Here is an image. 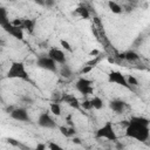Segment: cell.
Masks as SVG:
<instances>
[{
  "mask_svg": "<svg viewBox=\"0 0 150 150\" xmlns=\"http://www.w3.org/2000/svg\"><path fill=\"white\" fill-rule=\"evenodd\" d=\"M150 120L143 116H134L125 127V135L139 142H145L150 137Z\"/></svg>",
  "mask_w": 150,
  "mask_h": 150,
  "instance_id": "6da1fadb",
  "label": "cell"
},
{
  "mask_svg": "<svg viewBox=\"0 0 150 150\" xmlns=\"http://www.w3.org/2000/svg\"><path fill=\"white\" fill-rule=\"evenodd\" d=\"M0 26L4 28L5 32H7L13 38H15L18 40L23 39V29L15 26L12 21H9L8 16H7V12H6L5 8L0 9Z\"/></svg>",
  "mask_w": 150,
  "mask_h": 150,
  "instance_id": "7a4b0ae2",
  "label": "cell"
},
{
  "mask_svg": "<svg viewBox=\"0 0 150 150\" xmlns=\"http://www.w3.org/2000/svg\"><path fill=\"white\" fill-rule=\"evenodd\" d=\"M6 76L8 79H19V80H25V81L29 80V75L26 70V66L19 61H15L11 64Z\"/></svg>",
  "mask_w": 150,
  "mask_h": 150,
  "instance_id": "3957f363",
  "label": "cell"
},
{
  "mask_svg": "<svg viewBox=\"0 0 150 150\" xmlns=\"http://www.w3.org/2000/svg\"><path fill=\"white\" fill-rule=\"evenodd\" d=\"M95 137L96 138H105L108 141H117V135L114 130L112 123L111 122H105L101 128H98L95 132Z\"/></svg>",
  "mask_w": 150,
  "mask_h": 150,
  "instance_id": "277c9868",
  "label": "cell"
},
{
  "mask_svg": "<svg viewBox=\"0 0 150 150\" xmlns=\"http://www.w3.org/2000/svg\"><path fill=\"white\" fill-rule=\"evenodd\" d=\"M56 64H57V63H56L50 56H48V54H47V55H41V56H39L38 60H36V66H38L39 68L43 69V70H47V71H53V73H55V71L57 70Z\"/></svg>",
  "mask_w": 150,
  "mask_h": 150,
  "instance_id": "5b68a950",
  "label": "cell"
},
{
  "mask_svg": "<svg viewBox=\"0 0 150 150\" xmlns=\"http://www.w3.org/2000/svg\"><path fill=\"white\" fill-rule=\"evenodd\" d=\"M108 81L110 83H116V84L122 86L124 88L131 89L130 84L127 81V77L120 70H111V71H109V74H108Z\"/></svg>",
  "mask_w": 150,
  "mask_h": 150,
  "instance_id": "8992f818",
  "label": "cell"
},
{
  "mask_svg": "<svg viewBox=\"0 0 150 150\" xmlns=\"http://www.w3.org/2000/svg\"><path fill=\"white\" fill-rule=\"evenodd\" d=\"M75 88L77 91H80L83 95H89V94H93V91H94L93 81L88 80L86 77H80L75 83Z\"/></svg>",
  "mask_w": 150,
  "mask_h": 150,
  "instance_id": "52a82bcc",
  "label": "cell"
},
{
  "mask_svg": "<svg viewBox=\"0 0 150 150\" xmlns=\"http://www.w3.org/2000/svg\"><path fill=\"white\" fill-rule=\"evenodd\" d=\"M38 124L46 129H54L56 128V122L48 112H41L38 118Z\"/></svg>",
  "mask_w": 150,
  "mask_h": 150,
  "instance_id": "ba28073f",
  "label": "cell"
},
{
  "mask_svg": "<svg viewBox=\"0 0 150 150\" xmlns=\"http://www.w3.org/2000/svg\"><path fill=\"white\" fill-rule=\"evenodd\" d=\"M9 115L13 120L19 121V122H29L30 121V117L25 108H14L11 110Z\"/></svg>",
  "mask_w": 150,
  "mask_h": 150,
  "instance_id": "9c48e42d",
  "label": "cell"
},
{
  "mask_svg": "<svg viewBox=\"0 0 150 150\" xmlns=\"http://www.w3.org/2000/svg\"><path fill=\"white\" fill-rule=\"evenodd\" d=\"M48 56H50L57 64H64L66 63V55L63 53V50L56 48V47H53L48 50Z\"/></svg>",
  "mask_w": 150,
  "mask_h": 150,
  "instance_id": "30bf717a",
  "label": "cell"
},
{
  "mask_svg": "<svg viewBox=\"0 0 150 150\" xmlns=\"http://www.w3.org/2000/svg\"><path fill=\"white\" fill-rule=\"evenodd\" d=\"M61 101L66 102L69 107H71L74 109H80V107H81V103L79 102L77 97H75V95H73V94H64L62 96Z\"/></svg>",
  "mask_w": 150,
  "mask_h": 150,
  "instance_id": "8fae6325",
  "label": "cell"
},
{
  "mask_svg": "<svg viewBox=\"0 0 150 150\" xmlns=\"http://www.w3.org/2000/svg\"><path fill=\"white\" fill-rule=\"evenodd\" d=\"M127 107V103L122 100H112L109 102V108L116 114H122Z\"/></svg>",
  "mask_w": 150,
  "mask_h": 150,
  "instance_id": "7c38bea8",
  "label": "cell"
},
{
  "mask_svg": "<svg viewBox=\"0 0 150 150\" xmlns=\"http://www.w3.org/2000/svg\"><path fill=\"white\" fill-rule=\"evenodd\" d=\"M121 57L124 59V60H127V61H130V62H132V61H137V60L139 59L138 54H137L136 52H134V50H128V52H125L124 54L121 55Z\"/></svg>",
  "mask_w": 150,
  "mask_h": 150,
  "instance_id": "4fadbf2b",
  "label": "cell"
},
{
  "mask_svg": "<svg viewBox=\"0 0 150 150\" xmlns=\"http://www.w3.org/2000/svg\"><path fill=\"white\" fill-rule=\"evenodd\" d=\"M90 105H91V109H96V110H100L103 108V100L98 96H94L91 100H90Z\"/></svg>",
  "mask_w": 150,
  "mask_h": 150,
  "instance_id": "5bb4252c",
  "label": "cell"
},
{
  "mask_svg": "<svg viewBox=\"0 0 150 150\" xmlns=\"http://www.w3.org/2000/svg\"><path fill=\"white\" fill-rule=\"evenodd\" d=\"M108 6H109V9L114 13V14H121L122 13V7H121V5H118L116 1H114V0H109V2H108Z\"/></svg>",
  "mask_w": 150,
  "mask_h": 150,
  "instance_id": "9a60e30c",
  "label": "cell"
},
{
  "mask_svg": "<svg viewBox=\"0 0 150 150\" xmlns=\"http://www.w3.org/2000/svg\"><path fill=\"white\" fill-rule=\"evenodd\" d=\"M59 129H60L61 134L63 136H66V137H74L75 132H76V130L73 127H60Z\"/></svg>",
  "mask_w": 150,
  "mask_h": 150,
  "instance_id": "2e32d148",
  "label": "cell"
},
{
  "mask_svg": "<svg viewBox=\"0 0 150 150\" xmlns=\"http://www.w3.org/2000/svg\"><path fill=\"white\" fill-rule=\"evenodd\" d=\"M75 14L76 15H79L81 19H88L89 18V11L84 7V6H80V7H77L76 9H75Z\"/></svg>",
  "mask_w": 150,
  "mask_h": 150,
  "instance_id": "e0dca14e",
  "label": "cell"
},
{
  "mask_svg": "<svg viewBox=\"0 0 150 150\" xmlns=\"http://www.w3.org/2000/svg\"><path fill=\"white\" fill-rule=\"evenodd\" d=\"M50 111L56 115V116H60L61 115V105L59 102H52L50 103Z\"/></svg>",
  "mask_w": 150,
  "mask_h": 150,
  "instance_id": "ac0fdd59",
  "label": "cell"
},
{
  "mask_svg": "<svg viewBox=\"0 0 150 150\" xmlns=\"http://www.w3.org/2000/svg\"><path fill=\"white\" fill-rule=\"evenodd\" d=\"M71 69L64 63V64H62V68H61V75L63 76V77H66V79H68V77H70L71 76Z\"/></svg>",
  "mask_w": 150,
  "mask_h": 150,
  "instance_id": "d6986e66",
  "label": "cell"
},
{
  "mask_svg": "<svg viewBox=\"0 0 150 150\" xmlns=\"http://www.w3.org/2000/svg\"><path fill=\"white\" fill-rule=\"evenodd\" d=\"M127 81H128V83L130 84V87H131V86H138V81H137V79L134 77L132 75L128 76V77H127Z\"/></svg>",
  "mask_w": 150,
  "mask_h": 150,
  "instance_id": "ffe728a7",
  "label": "cell"
},
{
  "mask_svg": "<svg viewBox=\"0 0 150 150\" xmlns=\"http://www.w3.org/2000/svg\"><path fill=\"white\" fill-rule=\"evenodd\" d=\"M60 43H61V46L63 47V49H66V50H68V52H71V50H73V49H71V46H70V43H69L68 41H66V40H61Z\"/></svg>",
  "mask_w": 150,
  "mask_h": 150,
  "instance_id": "44dd1931",
  "label": "cell"
},
{
  "mask_svg": "<svg viewBox=\"0 0 150 150\" xmlns=\"http://www.w3.org/2000/svg\"><path fill=\"white\" fill-rule=\"evenodd\" d=\"M47 148H48V149H53V150H61V149H62L60 145H57V144H55V143H49V144L47 145Z\"/></svg>",
  "mask_w": 150,
  "mask_h": 150,
  "instance_id": "7402d4cb",
  "label": "cell"
},
{
  "mask_svg": "<svg viewBox=\"0 0 150 150\" xmlns=\"http://www.w3.org/2000/svg\"><path fill=\"white\" fill-rule=\"evenodd\" d=\"M82 107H83L84 109H91V105H90V100H86V101H83Z\"/></svg>",
  "mask_w": 150,
  "mask_h": 150,
  "instance_id": "603a6c76",
  "label": "cell"
},
{
  "mask_svg": "<svg viewBox=\"0 0 150 150\" xmlns=\"http://www.w3.org/2000/svg\"><path fill=\"white\" fill-rule=\"evenodd\" d=\"M93 67H94V66H86V67H83V69L81 70V74H86V73L90 71V70L93 69Z\"/></svg>",
  "mask_w": 150,
  "mask_h": 150,
  "instance_id": "cb8c5ba5",
  "label": "cell"
},
{
  "mask_svg": "<svg viewBox=\"0 0 150 150\" xmlns=\"http://www.w3.org/2000/svg\"><path fill=\"white\" fill-rule=\"evenodd\" d=\"M34 2L35 4H38L39 6H46V0H34Z\"/></svg>",
  "mask_w": 150,
  "mask_h": 150,
  "instance_id": "d4e9b609",
  "label": "cell"
},
{
  "mask_svg": "<svg viewBox=\"0 0 150 150\" xmlns=\"http://www.w3.org/2000/svg\"><path fill=\"white\" fill-rule=\"evenodd\" d=\"M47 148V145H45V144H39V145H36V149H46Z\"/></svg>",
  "mask_w": 150,
  "mask_h": 150,
  "instance_id": "484cf974",
  "label": "cell"
},
{
  "mask_svg": "<svg viewBox=\"0 0 150 150\" xmlns=\"http://www.w3.org/2000/svg\"><path fill=\"white\" fill-rule=\"evenodd\" d=\"M73 141H74V143H77V144H80L81 142H80V138H76V137H74L73 138Z\"/></svg>",
  "mask_w": 150,
  "mask_h": 150,
  "instance_id": "4316f807",
  "label": "cell"
},
{
  "mask_svg": "<svg viewBox=\"0 0 150 150\" xmlns=\"http://www.w3.org/2000/svg\"><path fill=\"white\" fill-rule=\"evenodd\" d=\"M97 53H98V52H97V50H93V52H91V53H90V54H91V55H96V54H97Z\"/></svg>",
  "mask_w": 150,
  "mask_h": 150,
  "instance_id": "83f0119b",
  "label": "cell"
}]
</instances>
